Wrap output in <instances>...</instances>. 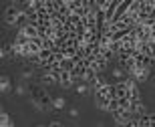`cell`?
Here are the masks:
<instances>
[{"label":"cell","mask_w":155,"mask_h":127,"mask_svg":"<svg viewBox=\"0 0 155 127\" xmlns=\"http://www.w3.org/2000/svg\"><path fill=\"white\" fill-rule=\"evenodd\" d=\"M38 127H46V125H38Z\"/></svg>","instance_id":"obj_8"},{"label":"cell","mask_w":155,"mask_h":127,"mask_svg":"<svg viewBox=\"0 0 155 127\" xmlns=\"http://www.w3.org/2000/svg\"><path fill=\"white\" fill-rule=\"evenodd\" d=\"M0 127H14V121L10 119L8 111H2V115H0Z\"/></svg>","instance_id":"obj_2"},{"label":"cell","mask_w":155,"mask_h":127,"mask_svg":"<svg viewBox=\"0 0 155 127\" xmlns=\"http://www.w3.org/2000/svg\"><path fill=\"white\" fill-rule=\"evenodd\" d=\"M67 107V101L63 97H52V109L54 111H63Z\"/></svg>","instance_id":"obj_3"},{"label":"cell","mask_w":155,"mask_h":127,"mask_svg":"<svg viewBox=\"0 0 155 127\" xmlns=\"http://www.w3.org/2000/svg\"><path fill=\"white\" fill-rule=\"evenodd\" d=\"M48 127H63V123L58 121V119H52V121L48 123Z\"/></svg>","instance_id":"obj_6"},{"label":"cell","mask_w":155,"mask_h":127,"mask_svg":"<svg viewBox=\"0 0 155 127\" xmlns=\"http://www.w3.org/2000/svg\"><path fill=\"white\" fill-rule=\"evenodd\" d=\"M10 77L8 75H2V93H8L10 91Z\"/></svg>","instance_id":"obj_4"},{"label":"cell","mask_w":155,"mask_h":127,"mask_svg":"<svg viewBox=\"0 0 155 127\" xmlns=\"http://www.w3.org/2000/svg\"><path fill=\"white\" fill-rule=\"evenodd\" d=\"M103 125H105V123H99V127H103Z\"/></svg>","instance_id":"obj_7"},{"label":"cell","mask_w":155,"mask_h":127,"mask_svg":"<svg viewBox=\"0 0 155 127\" xmlns=\"http://www.w3.org/2000/svg\"><path fill=\"white\" fill-rule=\"evenodd\" d=\"M73 89H75V93H77V95H87V93L91 91V85H89V83H83V81H79L75 87H73Z\"/></svg>","instance_id":"obj_1"},{"label":"cell","mask_w":155,"mask_h":127,"mask_svg":"<svg viewBox=\"0 0 155 127\" xmlns=\"http://www.w3.org/2000/svg\"><path fill=\"white\" fill-rule=\"evenodd\" d=\"M69 117L77 119V117H79V109H69Z\"/></svg>","instance_id":"obj_5"}]
</instances>
